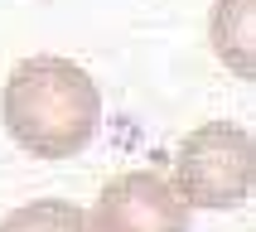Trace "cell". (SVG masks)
<instances>
[{"label": "cell", "mask_w": 256, "mask_h": 232, "mask_svg": "<svg viewBox=\"0 0 256 232\" xmlns=\"http://www.w3.org/2000/svg\"><path fill=\"white\" fill-rule=\"evenodd\" d=\"M0 116L20 150L39 160H68L97 136L102 97L87 68H78L72 58L39 54L10 72Z\"/></svg>", "instance_id": "obj_1"}, {"label": "cell", "mask_w": 256, "mask_h": 232, "mask_svg": "<svg viewBox=\"0 0 256 232\" xmlns=\"http://www.w3.org/2000/svg\"><path fill=\"white\" fill-rule=\"evenodd\" d=\"M256 179L252 130L237 121H208L174 150V194L194 208H237Z\"/></svg>", "instance_id": "obj_2"}, {"label": "cell", "mask_w": 256, "mask_h": 232, "mask_svg": "<svg viewBox=\"0 0 256 232\" xmlns=\"http://www.w3.org/2000/svg\"><path fill=\"white\" fill-rule=\"evenodd\" d=\"M92 232H188V203L155 170H126L97 194Z\"/></svg>", "instance_id": "obj_3"}, {"label": "cell", "mask_w": 256, "mask_h": 232, "mask_svg": "<svg viewBox=\"0 0 256 232\" xmlns=\"http://www.w3.org/2000/svg\"><path fill=\"white\" fill-rule=\"evenodd\" d=\"M252 20H256V0H218V5H213V20H208V34H213L218 58H222L237 78H252V72H256V34H252Z\"/></svg>", "instance_id": "obj_4"}, {"label": "cell", "mask_w": 256, "mask_h": 232, "mask_svg": "<svg viewBox=\"0 0 256 232\" xmlns=\"http://www.w3.org/2000/svg\"><path fill=\"white\" fill-rule=\"evenodd\" d=\"M0 232H92L87 228V213L78 203H63V198H39V203H24L14 208Z\"/></svg>", "instance_id": "obj_5"}]
</instances>
